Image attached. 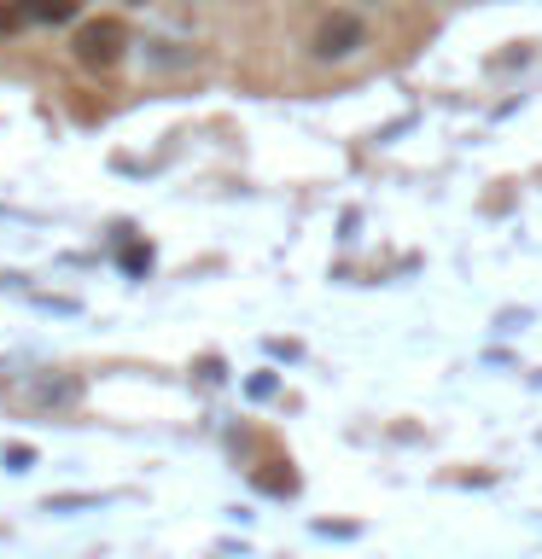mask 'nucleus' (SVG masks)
Here are the masks:
<instances>
[{
	"instance_id": "nucleus-1",
	"label": "nucleus",
	"mask_w": 542,
	"mask_h": 559,
	"mask_svg": "<svg viewBox=\"0 0 542 559\" xmlns=\"http://www.w3.org/2000/svg\"><path fill=\"white\" fill-rule=\"evenodd\" d=\"M76 59L87 70H111L122 59V24L117 17H94V24L76 29Z\"/></svg>"
},
{
	"instance_id": "nucleus-2",
	"label": "nucleus",
	"mask_w": 542,
	"mask_h": 559,
	"mask_svg": "<svg viewBox=\"0 0 542 559\" xmlns=\"http://www.w3.org/2000/svg\"><path fill=\"white\" fill-rule=\"evenodd\" d=\"M315 59H344V52H356L362 47V24H356V17H350V12H332L327 17V24L321 29H315Z\"/></svg>"
},
{
	"instance_id": "nucleus-3",
	"label": "nucleus",
	"mask_w": 542,
	"mask_h": 559,
	"mask_svg": "<svg viewBox=\"0 0 542 559\" xmlns=\"http://www.w3.org/2000/svg\"><path fill=\"white\" fill-rule=\"evenodd\" d=\"M17 12L35 24H64V17H76V0H17Z\"/></svg>"
}]
</instances>
